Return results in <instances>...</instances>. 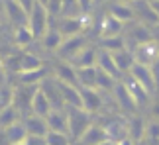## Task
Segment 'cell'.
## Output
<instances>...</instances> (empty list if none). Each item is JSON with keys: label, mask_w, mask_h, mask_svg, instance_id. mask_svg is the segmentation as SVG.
Wrapping results in <instances>:
<instances>
[{"label": "cell", "mask_w": 159, "mask_h": 145, "mask_svg": "<svg viewBox=\"0 0 159 145\" xmlns=\"http://www.w3.org/2000/svg\"><path fill=\"white\" fill-rule=\"evenodd\" d=\"M84 45H89V43H87V37H84L83 33L73 35V37H63V41H61V45L57 47L55 53H57V57L63 59V61H71Z\"/></svg>", "instance_id": "3957f363"}, {"label": "cell", "mask_w": 159, "mask_h": 145, "mask_svg": "<svg viewBox=\"0 0 159 145\" xmlns=\"http://www.w3.org/2000/svg\"><path fill=\"white\" fill-rule=\"evenodd\" d=\"M4 75H6V71H4V61L0 59V78H2Z\"/></svg>", "instance_id": "ee69618b"}, {"label": "cell", "mask_w": 159, "mask_h": 145, "mask_svg": "<svg viewBox=\"0 0 159 145\" xmlns=\"http://www.w3.org/2000/svg\"><path fill=\"white\" fill-rule=\"evenodd\" d=\"M79 6H81L83 14H89L90 8H93V0H79Z\"/></svg>", "instance_id": "f35d334b"}, {"label": "cell", "mask_w": 159, "mask_h": 145, "mask_svg": "<svg viewBox=\"0 0 159 145\" xmlns=\"http://www.w3.org/2000/svg\"><path fill=\"white\" fill-rule=\"evenodd\" d=\"M124 84H126V88H128V92L132 94V98H134V102H136L138 106H143V104H148V100H149V92L145 90L142 84H139L138 81H134V78L128 75L126 77V81H124Z\"/></svg>", "instance_id": "ffe728a7"}, {"label": "cell", "mask_w": 159, "mask_h": 145, "mask_svg": "<svg viewBox=\"0 0 159 145\" xmlns=\"http://www.w3.org/2000/svg\"><path fill=\"white\" fill-rule=\"evenodd\" d=\"M49 22H51V18H49V14H47L45 6L35 2L32 6V10L28 12V28L32 29L35 39H39L41 35L45 33V29L49 28Z\"/></svg>", "instance_id": "7a4b0ae2"}, {"label": "cell", "mask_w": 159, "mask_h": 145, "mask_svg": "<svg viewBox=\"0 0 159 145\" xmlns=\"http://www.w3.org/2000/svg\"><path fill=\"white\" fill-rule=\"evenodd\" d=\"M106 131V135H108V139H112V141H122L124 137H128V131H126V124L122 122V120L118 118H112L106 125H102Z\"/></svg>", "instance_id": "603a6c76"}, {"label": "cell", "mask_w": 159, "mask_h": 145, "mask_svg": "<svg viewBox=\"0 0 159 145\" xmlns=\"http://www.w3.org/2000/svg\"><path fill=\"white\" fill-rule=\"evenodd\" d=\"M41 67H45V65L35 53L24 51L16 57V75L18 72H26V71H35V69H41Z\"/></svg>", "instance_id": "9a60e30c"}, {"label": "cell", "mask_w": 159, "mask_h": 145, "mask_svg": "<svg viewBox=\"0 0 159 145\" xmlns=\"http://www.w3.org/2000/svg\"><path fill=\"white\" fill-rule=\"evenodd\" d=\"M120 2H136V0H120Z\"/></svg>", "instance_id": "681fc988"}, {"label": "cell", "mask_w": 159, "mask_h": 145, "mask_svg": "<svg viewBox=\"0 0 159 145\" xmlns=\"http://www.w3.org/2000/svg\"><path fill=\"white\" fill-rule=\"evenodd\" d=\"M45 124L49 131H61V134H67V112L57 110V108H51L49 114L45 116ZM69 135V134H67Z\"/></svg>", "instance_id": "ac0fdd59"}, {"label": "cell", "mask_w": 159, "mask_h": 145, "mask_svg": "<svg viewBox=\"0 0 159 145\" xmlns=\"http://www.w3.org/2000/svg\"><path fill=\"white\" fill-rule=\"evenodd\" d=\"M112 92H114V98H116V102H118V106H120L124 112H128V114H134V112L138 110V104L134 102L132 94L128 92V88H126V84H124V82H118V84H114Z\"/></svg>", "instance_id": "8fae6325"}, {"label": "cell", "mask_w": 159, "mask_h": 145, "mask_svg": "<svg viewBox=\"0 0 159 145\" xmlns=\"http://www.w3.org/2000/svg\"><path fill=\"white\" fill-rule=\"evenodd\" d=\"M151 116H153L157 122H159V102H155V104L151 106Z\"/></svg>", "instance_id": "60d3db41"}, {"label": "cell", "mask_w": 159, "mask_h": 145, "mask_svg": "<svg viewBox=\"0 0 159 145\" xmlns=\"http://www.w3.org/2000/svg\"><path fill=\"white\" fill-rule=\"evenodd\" d=\"M98 145H118L116 141H112V139H104L102 143H98Z\"/></svg>", "instance_id": "f6af8a7d"}, {"label": "cell", "mask_w": 159, "mask_h": 145, "mask_svg": "<svg viewBox=\"0 0 159 145\" xmlns=\"http://www.w3.org/2000/svg\"><path fill=\"white\" fill-rule=\"evenodd\" d=\"M63 37H73V35L83 33V29L87 28V20L84 16H59L57 18V26Z\"/></svg>", "instance_id": "277c9868"}, {"label": "cell", "mask_w": 159, "mask_h": 145, "mask_svg": "<svg viewBox=\"0 0 159 145\" xmlns=\"http://www.w3.org/2000/svg\"><path fill=\"white\" fill-rule=\"evenodd\" d=\"M104 139H108L104 128H102V125H96V124H90L89 130L84 131V134L79 137L75 143L77 145H98V143H102Z\"/></svg>", "instance_id": "e0dca14e"}, {"label": "cell", "mask_w": 159, "mask_h": 145, "mask_svg": "<svg viewBox=\"0 0 159 145\" xmlns=\"http://www.w3.org/2000/svg\"><path fill=\"white\" fill-rule=\"evenodd\" d=\"M112 57H114V63H116V67H118V71L122 72V75H128V71H130L132 65H134L132 51L126 47V49H120V51L112 53Z\"/></svg>", "instance_id": "4316f807"}, {"label": "cell", "mask_w": 159, "mask_h": 145, "mask_svg": "<svg viewBox=\"0 0 159 145\" xmlns=\"http://www.w3.org/2000/svg\"><path fill=\"white\" fill-rule=\"evenodd\" d=\"M122 29H124V24L118 22L114 16L106 14L100 22V37H114V35H120Z\"/></svg>", "instance_id": "7402d4cb"}, {"label": "cell", "mask_w": 159, "mask_h": 145, "mask_svg": "<svg viewBox=\"0 0 159 145\" xmlns=\"http://www.w3.org/2000/svg\"><path fill=\"white\" fill-rule=\"evenodd\" d=\"M100 49H104L108 53H116L120 49H126V37L114 35V37H100Z\"/></svg>", "instance_id": "4dcf8cb0"}, {"label": "cell", "mask_w": 159, "mask_h": 145, "mask_svg": "<svg viewBox=\"0 0 159 145\" xmlns=\"http://www.w3.org/2000/svg\"><path fill=\"white\" fill-rule=\"evenodd\" d=\"M41 45H43V49L47 51H57V47L61 45V41H63V35H61V32L55 26H51L49 24V28L45 29V33L41 35Z\"/></svg>", "instance_id": "cb8c5ba5"}, {"label": "cell", "mask_w": 159, "mask_h": 145, "mask_svg": "<svg viewBox=\"0 0 159 145\" xmlns=\"http://www.w3.org/2000/svg\"><path fill=\"white\" fill-rule=\"evenodd\" d=\"M102 2H106V0H93V4H102Z\"/></svg>", "instance_id": "bcb514c9"}, {"label": "cell", "mask_w": 159, "mask_h": 145, "mask_svg": "<svg viewBox=\"0 0 159 145\" xmlns=\"http://www.w3.org/2000/svg\"><path fill=\"white\" fill-rule=\"evenodd\" d=\"M6 137H8L10 143H20V141H26L28 137V131H26V125H24L22 120H18V122H14L12 125H8V128L4 130Z\"/></svg>", "instance_id": "83f0119b"}, {"label": "cell", "mask_w": 159, "mask_h": 145, "mask_svg": "<svg viewBox=\"0 0 159 145\" xmlns=\"http://www.w3.org/2000/svg\"><path fill=\"white\" fill-rule=\"evenodd\" d=\"M0 145H12V143L8 141V137H6L4 130H0Z\"/></svg>", "instance_id": "b9f144b4"}, {"label": "cell", "mask_w": 159, "mask_h": 145, "mask_svg": "<svg viewBox=\"0 0 159 145\" xmlns=\"http://www.w3.org/2000/svg\"><path fill=\"white\" fill-rule=\"evenodd\" d=\"M12 145H28L26 141H20V143H12Z\"/></svg>", "instance_id": "c3c4849f"}, {"label": "cell", "mask_w": 159, "mask_h": 145, "mask_svg": "<svg viewBox=\"0 0 159 145\" xmlns=\"http://www.w3.org/2000/svg\"><path fill=\"white\" fill-rule=\"evenodd\" d=\"M134 55V61L139 63V65H148V67H151L157 59H159V47L153 39L151 41H145V43H139L134 47L132 51Z\"/></svg>", "instance_id": "5b68a950"}, {"label": "cell", "mask_w": 159, "mask_h": 145, "mask_svg": "<svg viewBox=\"0 0 159 145\" xmlns=\"http://www.w3.org/2000/svg\"><path fill=\"white\" fill-rule=\"evenodd\" d=\"M151 77H153V84H155V90H157V92H159V59H157V61L153 63V65H151Z\"/></svg>", "instance_id": "74e56055"}, {"label": "cell", "mask_w": 159, "mask_h": 145, "mask_svg": "<svg viewBox=\"0 0 159 145\" xmlns=\"http://www.w3.org/2000/svg\"><path fill=\"white\" fill-rule=\"evenodd\" d=\"M53 75L59 82H67V84H73V86H79V81H77V69L73 67L69 61H63L59 59L53 67Z\"/></svg>", "instance_id": "30bf717a"}, {"label": "cell", "mask_w": 159, "mask_h": 145, "mask_svg": "<svg viewBox=\"0 0 159 145\" xmlns=\"http://www.w3.org/2000/svg\"><path fill=\"white\" fill-rule=\"evenodd\" d=\"M24 125H26V131L28 135H41L45 137V134L49 130H47V124H45V118H39V116H34V114H30L22 120Z\"/></svg>", "instance_id": "44dd1931"}, {"label": "cell", "mask_w": 159, "mask_h": 145, "mask_svg": "<svg viewBox=\"0 0 159 145\" xmlns=\"http://www.w3.org/2000/svg\"><path fill=\"white\" fill-rule=\"evenodd\" d=\"M126 131H128V137H130L132 141L139 143V141L143 139V135H145V122H143L142 118L134 116L130 122L126 124Z\"/></svg>", "instance_id": "484cf974"}, {"label": "cell", "mask_w": 159, "mask_h": 145, "mask_svg": "<svg viewBox=\"0 0 159 145\" xmlns=\"http://www.w3.org/2000/svg\"><path fill=\"white\" fill-rule=\"evenodd\" d=\"M96 67H98L100 71L108 72L110 77H114L116 81H118V78H122V72L118 71V67H116L112 53H108V51H104V49H98V53H96Z\"/></svg>", "instance_id": "d6986e66"}, {"label": "cell", "mask_w": 159, "mask_h": 145, "mask_svg": "<svg viewBox=\"0 0 159 145\" xmlns=\"http://www.w3.org/2000/svg\"><path fill=\"white\" fill-rule=\"evenodd\" d=\"M132 8H134V14H136L139 24H143V26H148V28L159 26V16L155 14V10L151 8L149 0H136Z\"/></svg>", "instance_id": "8992f818"}, {"label": "cell", "mask_w": 159, "mask_h": 145, "mask_svg": "<svg viewBox=\"0 0 159 145\" xmlns=\"http://www.w3.org/2000/svg\"><path fill=\"white\" fill-rule=\"evenodd\" d=\"M128 39L134 41L136 45H139V43H145V41H151L153 37H151V32H149L148 26H143V24H134V26L128 29L126 41Z\"/></svg>", "instance_id": "d4e9b609"}, {"label": "cell", "mask_w": 159, "mask_h": 145, "mask_svg": "<svg viewBox=\"0 0 159 145\" xmlns=\"http://www.w3.org/2000/svg\"><path fill=\"white\" fill-rule=\"evenodd\" d=\"M57 81V78H55ZM57 88H59V94L63 98V104L67 106H73V108H83L81 104V92H79V86H73V84H67V82H59L57 81Z\"/></svg>", "instance_id": "4fadbf2b"}, {"label": "cell", "mask_w": 159, "mask_h": 145, "mask_svg": "<svg viewBox=\"0 0 159 145\" xmlns=\"http://www.w3.org/2000/svg\"><path fill=\"white\" fill-rule=\"evenodd\" d=\"M79 92H81V104H83V110H87L90 114L98 112L102 108V96L96 88L93 86H79Z\"/></svg>", "instance_id": "ba28073f"}, {"label": "cell", "mask_w": 159, "mask_h": 145, "mask_svg": "<svg viewBox=\"0 0 159 145\" xmlns=\"http://www.w3.org/2000/svg\"><path fill=\"white\" fill-rule=\"evenodd\" d=\"M18 120H20V112L16 110V106L12 102L0 108V130H6L8 125H12Z\"/></svg>", "instance_id": "f1b7e54d"}, {"label": "cell", "mask_w": 159, "mask_h": 145, "mask_svg": "<svg viewBox=\"0 0 159 145\" xmlns=\"http://www.w3.org/2000/svg\"><path fill=\"white\" fill-rule=\"evenodd\" d=\"M96 53H98V49H96V47L84 45L69 63H71L75 69H81V67H96Z\"/></svg>", "instance_id": "2e32d148"}, {"label": "cell", "mask_w": 159, "mask_h": 145, "mask_svg": "<svg viewBox=\"0 0 159 145\" xmlns=\"http://www.w3.org/2000/svg\"><path fill=\"white\" fill-rule=\"evenodd\" d=\"M116 84V78L110 77L108 72L100 71L98 67H96V81H94V88L96 90H112Z\"/></svg>", "instance_id": "836d02e7"}, {"label": "cell", "mask_w": 159, "mask_h": 145, "mask_svg": "<svg viewBox=\"0 0 159 145\" xmlns=\"http://www.w3.org/2000/svg\"><path fill=\"white\" fill-rule=\"evenodd\" d=\"M71 137L61 131H47L45 134V145H71Z\"/></svg>", "instance_id": "e575fe53"}, {"label": "cell", "mask_w": 159, "mask_h": 145, "mask_svg": "<svg viewBox=\"0 0 159 145\" xmlns=\"http://www.w3.org/2000/svg\"><path fill=\"white\" fill-rule=\"evenodd\" d=\"M4 14L12 26H28V12L20 6L18 0H2Z\"/></svg>", "instance_id": "52a82bcc"}, {"label": "cell", "mask_w": 159, "mask_h": 145, "mask_svg": "<svg viewBox=\"0 0 159 145\" xmlns=\"http://www.w3.org/2000/svg\"><path fill=\"white\" fill-rule=\"evenodd\" d=\"M143 137H148L149 143H157L159 145V122H157V120H155V122L145 124V135Z\"/></svg>", "instance_id": "d590c367"}, {"label": "cell", "mask_w": 159, "mask_h": 145, "mask_svg": "<svg viewBox=\"0 0 159 145\" xmlns=\"http://www.w3.org/2000/svg\"><path fill=\"white\" fill-rule=\"evenodd\" d=\"M51 110V104L47 100L45 92L41 90V86H38L34 90V96H32V102H30V112L34 116H39V118H45Z\"/></svg>", "instance_id": "7c38bea8"}, {"label": "cell", "mask_w": 159, "mask_h": 145, "mask_svg": "<svg viewBox=\"0 0 159 145\" xmlns=\"http://www.w3.org/2000/svg\"><path fill=\"white\" fill-rule=\"evenodd\" d=\"M18 2H20V6H22L26 12H30V10H32V6L35 4V0H18Z\"/></svg>", "instance_id": "ab89813d"}, {"label": "cell", "mask_w": 159, "mask_h": 145, "mask_svg": "<svg viewBox=\"0 0 159 145\" xmlns=\"http://www.w3.org/2000/svg\"><path fill=\"white\" fill-rule=\"evenodd\" d=\"M47 77V69H35V71H26V72H18V81L20 84H39Z\"/></svg>", "instance_id": "f546056e"}, {"label": "cell", "mask_w": 159, "mask_h": 145, "mask_svg": "<svg viewBox=\"0 0 159 145\" xmlns=\"http://www.w3.org/2000/svg\"><path fill=\"white\" fill-rule=\"evenodd\" d=\"M61 0H47V4H45V10H47V14H49V18H59L61 14Z\"/></svg>", "instance_id": "8d00e7d4"}, {"label": "cell", "mask_w": 159, "mask_h": 145, "mask_svg": "<svg viewBox=\"0 0 159 145\" xmlns=\"http://www.w3.org/2000/svg\"><path fill=\"white\" fill-rule=\"evenodd\" d=\"M65 112H67V134H69L71 141H77L93 124V118H90L93 114L83 110V108H73V106H67Z\"/></svg>", "instance_id": "6da1fadb"}, {"label": "cell", "mask_w": 159, "mask_h": 145, "mask_svg": "<svg viewBox=\"0 0 159 145\" xmlns=\"http://www.w3.org/2000/svg\"><path fill=\"white\" fill-rule=\"evenodd\" d=\"M34 39L35 37H34L32 29H30L28 26H16L14 28V43L18 47H28Z\"/></svg>", "instance_id": "1f68e13d"}, {"label": "cell", "mask_w": 159, "mask_h": 145, "mask_svg": "<svg viewBox=\"0 0 159 145\" xmlns=\"http://www.w3.org/2000/svg\"><path fill=\"white\" fill-rule=\"evenodd\" d=\"M108 14L114 16L118 22H122L126 26V24H132L134 20H136V14H134V8L128 2H120V0H116V2L110 4L108 8Z\"/></svg>", "instance_id": "5bb4252c"}, {"label": "cell", "mask_w": 159, "mask_h": 145, "mask_svg": "<svg viewBox=\"0 0 159 145\" xmlns=\"http://www.w3.org/2000/svg\"><path fill=\"white\" fill-rule=\"evenodd\" d=\"M77 81L79 86H93L96 81V67H81L77 69Z\"/></svg>", "instance_id": "d6a6232c"}, {"label": "cell", "mask_w": 159, "mask_h": 145, "mask_svg": "<svg viewBox=\"0 0 159 145\" xmlns=\"http://www.w3.org/2000/svg\"><path fill=\"white\" fill-rule=\"evenodd\" d=\"M149 4H151V8L155 10V14L159 16V0H149Z\"/></svg>", "instance_id": "7bdbcfd3"}, {"label": "cell", "mask_w": 159, "mask_h": 145, "mask_svg": "<svg viewBox=\"0 0 159 145\" xmlns=\"http://www.w3.org/2000/svg\"><path fill=\"white\" fill-rule=\"evenodd\" d=\"M128 75H130L134 81H138L149 94L155 92V84H153V77H151V69L148 67V65H139V63L134 61L132 69L128 71Z\"/></svg>", "instance_id": "9c48e42d"}, {"label": "cell", "mask_w": 159, "mask_h": 145, "mask_svg": "<svg viewBox=\"0 0 159 145\" xmlns=\"http://www.w3.org/2000/svg\"><path fill=\"white\" fill-rule=\"evenodd\" d=\"M35 2H39V4H43V6H45V4H47V0H35Z\"/></svg>", "instance_id": "7dc6e473"}]
</instances>
